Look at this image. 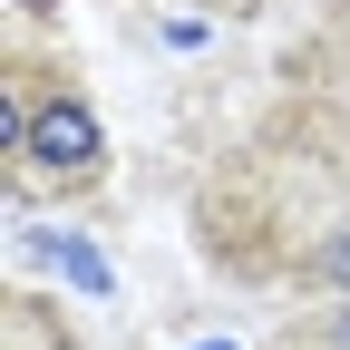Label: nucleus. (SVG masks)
<instances>
[{"label":"nucleus","mask_w":350,"mask_h":350,"mask_svg":"<svg viewBox=\"0 0 350 350\" xmlns=\"http://www.w3.org/2000/svg\"><path fill=\"white\" fill-rule=\"evenodd\" d=\"M312 282H321V292H350V224H331V234L312 243Z\"/></svg>","instance_id":"obj_2"},{"label":"nucleus","mask_w":350,"mask_h":350,"mask_svg":"<svg viewBox=\"0 0 350 350\" xmlns=\"http://www.w3.org/2000/svg\"><path fill=\"white\" fill-rule=\"evenodd\" d=\"M0 146H10V165L29 175V185H49V195H78V185L107 175V126H98V107H88L78 88H59V78H29V68H10Z\"/></svg>","instance_id":"obj_1"}]
</instances>
